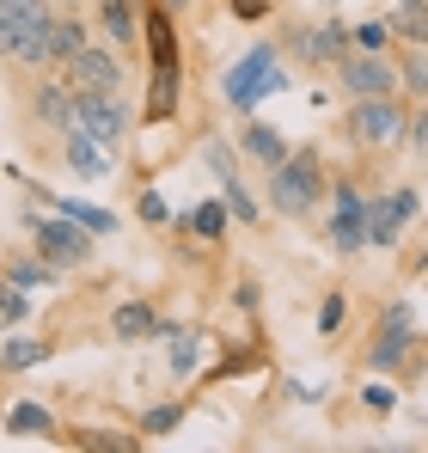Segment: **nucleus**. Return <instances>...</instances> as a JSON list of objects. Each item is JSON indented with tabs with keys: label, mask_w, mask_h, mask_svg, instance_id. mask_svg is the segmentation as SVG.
<instances>
[{
	"label": "nucleus",
	"mask_w": 428,
	"mask_h": 453,
	"mask_svg": "<svg viewBox=\"0 0 428 453\" xmlns=\"http://www.w3.org/2000/svg\"><path fill=\"white\" fill-rule=\"evenodd\" d=\"M325 239H331V251H337V257H355L361 245H373V239H367V196H361L349 178H337V190H331Z\"/></svg>",
	"instance_id": "9"
},
{
	"label": "nucleus",
	"mask_w": 428,
	"mask_h": 453,
	"mask_svg": "<svg viewBox=\"0 0 428 453\" xmlns=\"http://www.w3.org/2000/svg\"><path fill=\"white\" fill-rule=\"evenodd\" d=\"M56 6H80V0H56Z\"/></svg>",
	"instance_id": "37"
},
{
	"label": "nucleus",
	"mask_w": 428,
	"mask_h": 453,
	"mask_svg": "<svg viewBox=\"0 0 428 453\" xmlns=\"http://www.w3.org/2000/svg\"><path fill=\"white\" fill-rule=\"evenodd\" d=\"M392 25H398V37H404V43H423V50H428V0H404Z\"/></svg>",
	"instance_id": "28"
},
{
	"label": "nucleus",
	"mask_w": 428,
	"mask_h": 453,
	"mask_svg": "<svg viewBox=\"0 0 428 453\" xmlns=\"http://www.w3.org/2000/svg\"><path fill=\"white\" fill-rule=\"evenodd\" d=\"M404 135H410V111L398 104V92L392 98H355L343 111V142L361 153H386V148H398Z\"/></svg>",
	"instance_id": "4"
},
{
	"label": "nucleus",
	"mask_w": 428,
	"mask_h": 453,
	"mask_svg": "<svg viewBox=\"0 0 428 453\" xmlns=\"http://www.w3.org/2000/svg\"><path fill=\"white\" fill-rule=\"evenodd\" d=\"M178 423H184V404L172 398V404H147V411H141V423H135V429H141L147 441H165V435H172Z\"/></svg>",
	"instance_id": "27"
},
{
	"label": "nucleus",
	"mask_w": 428,
	"mask_h": 453,
	"mask_svg": "<svg viewBox=\"0 0 428 453\" xmlns=\"http://www.w3.org/2000/svg\"><path fill=\"white\" fill-rule=\"evenodd\" d=\"M159 337H165V356H172V374L178 380H190L203 368V331H196V325H172V319H165Z\"/></svg>",
	"instance_id": "21"
},
{
	"label": "nucleus",
	"mask_w": 428,
	"mask_h": 453,
	"mask_svg": "<svg viewBox=\"0 0 428 453\" xmlns=\"http://www.w3.org/2000/svg\"><path fill=\"white\" fill-rule=\"evenodd\" d=\"M43 6H56V0H0V12H43Z\"/></svg>",
	"instance_id": "35"
},
{
	"label": "nucleus",
	"mask_w": 428,
	"mask_h": 453,
	"mask_svg": "<svg viewBox=\"0 0 428 453\" xmlns=\"http://www.w3.org/2000/svg\"><path fill=\"white\" fill-rule=\"evenodd\" d=\"M86 43H92V31H86L73 12H62V19H56V68H68V62L80 56V50H86Z\"/></svg>",
	"instance_id": "26"
},
{
	"label": "nucleus",
	"mask_w": 428,
	"mask_h": 453,
	"mask_svg": "<svg viewBox=\"0 0 428 453\" xmlns=\"http://www.w3.org/2000/svg\"><path fill=\"white\" fill-rule=\"evenodd\" d=\"M117 56L123 50H111V43H86L62 74L73 80V92H123V62Z\"/></svg>",
	"instance_id": "12"
},
{
	"label": "nucleus",
	"mask_w": 428,
	"mask_h": 453,
	"mask_svg": "<svg viewBox=\"0 0 428 453\" xmlns=\"http://www.w3.org/2000/svg\"><path fill=\"white\" fill-rule=\"evenodd\" d=\"M147 104H141V123H165L178 111V86H184V68H178V31H172V12L165 0H147Z\"/></svg>",
	"instance_id": "1"
},
{
	"label": "nucleus",
	"mask_w": 428,
	"mask_h": 453,
	"mask_svg": "<svg viewBox=\"0 0 428 453\" xmlns=\"http://www.w3.org/2000/svg\"><path fill=\"white\" fill-rule=\"evenodd\" d=\"M50 356H56V343H50V337H25V331H6V343H0V368H6V374L43 368Z\"/></svg>",
	"instance_id": "22"
},
{
	"label": "nucleus",
	"mask_w": 428,
	"mask_h": 453,
	"mask_svg": "<svg viewBox=\"0 0 428 453\" xmlns=\"http://www.w3.org/2000/svg\"><path fill=\"white\" fill-rule=\"evenodd\" d=\"M325 196H331V178H325V159H318V148H294L282 165H270L264 203H270L276 215L300 221V215H312Z\"/></svg>",
	"instance_id": "2"
},
{
	"label": "nucleus",
	"mask_w": 428,
	"mask_h": 453,
	"mask_svg": "<svg viewBox=\"0 0 428 453\" xmlns=\"http://www.w3.org/2000/svg\"><path fill=\"white\" fill-rule=\"evenodd\" d=\"M398 6H404V0H398Z\"/></svg>",
	"instance_id": "40"
},
{
	"label": "nucleus",
	"mask_w": 428,
	"mask_h": 453,
	"mask_svg": "<svg viewBox=\"0 0 428 453\" xmlns=\"http://www.w3.org/2000/svg\"><path fill=\"white\" fill-rule=\"evenodd\" d=\"M6 435L12 441H43V435H56V411L37 404V398H12L6 404Z\"/></svg>",
	"instance_id": "20"
},
{
	"label": "nucleus",
	"mask_w": 428,
	"mask_h": 453,
	"mask_svg": "<svg viewBox=\"0 0 428 453\" xmlns=\"http://www.w3.org/2000/svg\"><path fill=\"white\" fill-rule=\"evenodd\" d=\"M37 196H43V209H62V215H73L80 226H92L98 239L117 233V215H111V209H92V203H80V196H50V190H37Z\"/></svg>",
	"instance_id": "24"
},
{
	"label": "nucleus",
	"mask_w": 428,
	"mask_h": 453,
	"mask_svg": "<svg viewBox=\"0 0 428 453\" xmlns=\"http://www.w3.org/2000/svg\"><path fill=\"white\" fill-rule=\"evenodd\" d=\"M203 159H209V172L220 178V196H226V209L239 215V226H264V203L251 196V184L239 178V165H233V153L220 148V142H209L203 148Z\"/></svg>",
	"instance_id": "13"
},
{
	"label": "nucleus",
	"mask_w": 428,
	"mask_h": 453,
	"mask_svg": "<svg viewBox=\"0 0 428 453\" xmlns=\"http://www.w3.org/2000/svg\"><path fill=\"white\" fill-rule=\"evenodd\" d=\"M349 50H355V31H343L337 19H325V25H294V31H287V56L306 62V68H337Z\"/></svg>",
	"instance_id": "11"
},
{
	"label": "nucleus",
	"mask_w": 428,
	"mask_h": 453,
	"mask_svg": "<svg viewBox=\"0 0 428 453\" xmlns=\"http://www.w3.org/2000/svg\"><path fill=\"white\" fill-rule=\"evenodd\" d=\"M398 74H404V92H410L417 104H428V50L423 43H410V50L398 56Z\"/></svg>",
	"instance_id": "25"
},
{
	"label": "nucleus",
	"mask_w": 428,
	"mask_h": 453,
	"mask_svg": "<svg viewBox=\"0 0 428 453\" xmlns=\"http://www.w3.org/2000/svg\"><path fill=\"white\" fill-rule=\"evenodd\" d=\"M349 325V295H325L318 301V337H343Z\"/></svg>",
	"instance_id": "31"
},
{
	"label": "nucleus",
	"mask_w": 428,
	"mask_h": 453,
	"mask_svg": "<svg viewBox=\"0 0 428 453\" xmlns=\"http://www.w3.org/2000/svg\"><path fill=\"white\" fill-rule=\"evenodd\" d=\"M25 319H31V288L6 282V288H0V325H6V331H19Z\"/></svg>",
	"instance_id": "30"
},
{
	"label": "nucleus",
	"mask_w": 428,
	"mask_h": 453,
	"mask_svg": "<svg viewBox=\"0 0 428 453\" xmlns=\"http://www.w3.org/2000/svg\"><path fill=\"white\" fill-rule=\"evenodd\" d=\"M337 86L349 98H392L404 92V74H398V56H373V50H349L337 62Z\"/></svg>",
	"instance_id": "7"
},
{
	"label": "nucleus",
	"mask_w": 428,
	"mask_h": 453,
	"mask_svg": "<svg viewBox=\"0 0 428 453\" xmlns=\"http://www.w3.org/2000/svg\"><path fill=\"white\" fill-rule=\"evenodd\" d=\"M410 349H417V312L398 301V306H386L379 337L367 343V368H373V374H398V368L410 362Z\"/></svg>",
	"instance_id": "10"
},
{
	"label": "nucleus",
	"mask_w": 428,
	"mask_h": 453,
	"mask_svg": "<svg viewBox=\"0 0 428 453\" xmlns=\"http://www.w3.org/2000/svg\"><path fill=\"white\" fill-rule=\"evenodd\" d=\"M239 153H251L257 165H282L294 148H287V135L276 129V123H264V117H245V123H239Z\"/></svg>",
	"instance_id": "17"
},
{
	"label": "nucleus",
	"mask_w": 428,
	"mask_h": 453,
	"mask_svg": "<svg viewBox=\"0 0 428 453\" xmlns=\"http://www.w3.org/2000/svg\"><path fill=\"white\" fill-rule=\"evenodd\" d=\"M135 6H147V0H135Z\"/></svg>",
	"instance_id": "39"
},
{
	"label": "nucleus",
	"mask_w": 428,
	"mask_h": 453,
	"mask_svg": "<svg viewBox=\"0 0 428 453\" xmlns=\"http://www.w3.org/2000/svg\"><path fill=\"white\" fill-rule=\"evenodd\" d=\"M404 142H410V153H417V159H428V104L410 117V135H404Z\"/></svg>",
	"instance_id": "33"
},
{
	"label": "nucleus",
	"mask_w": 428,
	"mask_h": 453,
	"mask_svg": "<svg viewBox=\"0 0 428 453\" xmlns=\"http://www.w3.org/2000/svg\"><path fill=\"white\" fill-rule=\"evenodd\" d=\"M135 209H141V215H147L153 226H165V221H172V209H165V196H159V190H141V203H135Z\"/></svg>",
	"instance_id": "34"
},
{
	"label": "nucleus",
	"mask_w": 428,
	"mask_h": 453,
	"mask_svg": "<svg viewBox=\"0 0 428 453\" xmlns=\"http://www.w3.org/2000/svg\"><path fill=\"white\" fill-rule=\"evenodd\" d=\"M62 159H68V172L80 184H104L111 165H117V148H104V142L86 135V129H68V135H62Z\"/></svg>",
	"instance_id": "15"
},
{
	"label": "nucleus",
	"mask_w": 428,
	"mask_h": 453,
	"mask_svg": "<svg viewBox=\"0 0 428 453\" xmlns=\"http://www.w3.org/2000/svg\"><path fill=\"white\" fill-rule=\"evenodd\" d=\"M92 226H80L73 215H37L31 221V251H43L50 264H62V270H80V264H92Z\"/></svg>",
	"instance_id": "5"
},
{
	"label": "nucleus",
	"mask_w": 428,
	"mask_h": 453,
	"mask_svg": "<svg viewBox=\"0 0 428 453\" xmlns=\"http://www.w3.org/2000/svg\"><path fill=\"white\" fill-rule=\"evenodd\" d=\"M392 37H398L392 19H361L355 25V50H373V56H392Z\"/></svg>",
	"instance_id": "29"
},
{
	"label": "nucleus",
	"mask_w": 428,
	"mask_h": 453,
	"mask_svg": "<svg viewBox=\"0 0 428 453\" xmlns=\"http://www.w3.org/2000/svg\"><path fill=\"white\" fill-rule=\"evenodd\" d=\"M423 270H428V251H423Z\"/></svg>",
	"instance_id": "38"
},
{
	"label": "nucleus",
	"mask_w": 428,
	"mask_h": 453,
	"mask_svg": "<svg viewBox=\"0 0 428 453\" xmlns=\"http://www.w3.org/2000/svg\"><path fill=\"white\" fill-rule=\"evenodd\" d=\"M165 331V319L153 312V301H123L111 312V337L117 343H147V337H159Z\"/></svg>",
	"instance_id": "18"
},
{
	"label": "nucleus",
	"mask_w": 428,
	"mask_h": 453,
	"mask_svg": "<svg viewBox=\"0 0 428 453\" xmlns=\"http://www.w3.org/2000/svg\"><path fill=\"white\" fill-rule=\"evenodd\" d=\"M6 282H19V288H31V295H50V288L62 282V264H50L43 251H12V257H6Z\"/></svg>",
	"instance_id": "19"
},
{
	"label": "nucleus",
	"mask_w": 428,
	"mask_h": 453,
	"mask_svg": "<svg viewBox=\"0 0 428 453\" xmlns=\"http://www.w3.org/2000/svg\"><path fill=\"white\" fill-rule=\"evenodd\" d=\"M184 226H190L203 245H220V239H226V226H233V209H226V196H214V203H196V209L184 215Z\"/></svg>",
	"instance_id": "23"
},
{
	"label": "nucleus",
	"mask_w": 428,
	"mask_h": 453,
	"mask_svg": "<svg viewBox=\"0 0 428 453\" xmlns=\"http://www.w3.org/2000/svg\"><path fill=\"white\" fill-rule=\"evenodd\" d=\"M417 215H423V196H417L410 184H392V190L367 196V239H373L379 251H392V245H404V233H410Z\"/></svg>",
	"instance_id": "6"
},
{
	"label": "nucleus",
	"mask_w": 428,
	"mask_h": 453,
	"mask_svg": "<svg viewBox=\"0 0 428 453\" xmlns=\"http://www.w3.org/2000/svg\"><path fill=\"white\" fill-rule=\"evenodd\" d=\"M129 123H135V111L123 104V92H73V129L98 135L104 148H123Z\"/></svg>",
	"instance_id": "8"
},
{
	"label": "nucleus",
	"mask_w": 428,
	"mask_h": 453,
	"mask_svg": "<svg viewBox=\"0 0 428 453\" xmlns=\"http://www.w3.org/2000/svg\"><path fill=\"white\" fill-rule=\"evenodd\" d=\"M287 86V74H282V56H276V43H251L226 74H220V98L239 111V117H251L264 98H276Z\"/></svg>",
	"instance_id": "3"
},
{
	"label": "nucleus",
	"mask_w": 428,
	"mask_h": 453,
	"mask_svg": "<svg viewBox=\"0 0 428 453\" xmlns=\"http://www.w3.org/2000/svg\"><path fill=\"white\" fill-rule=\"evenodd\" d=\"M31 117H37L50 135H68L73 129V80L56 74V68H43L37 86H31Z\"/></svg>",
	"instance_id": "14"
},
{
	"label": "nucleus",
	"mask_w": 428,
	"mask_h": 453,
	"mask_svg": "<svg viewBox=\"0 0 428 453\" xmlns=\"http://www.w3.org/2000/svg\"><path fill=\"white\" fill-rule=\"evenodd\" d=\"M165 6H190V0H165Z\"/></svg>",
	"instance_id": "36"
},
{
	"label": "nucleus",
	"mask_w": 428,
	"mask_h": 453,
	"mask_svg": "<svg viewBox=\"0 0 428 453\" xmlns=\"http://www.w3.org/2000/svg\"><path fill=\"white\" fill-rule=\"evenodd\" d=\"M361 404H367L373 417H392V411H398V392L379 386V380H367V386H361Z\"/></svg>",
	"instance_id": "32"
},
{
	"label": "nucleus",
	"mask_w": 428,
	"mask_h": 453,
	"mask_svg": "<svg viewBox=\"0 0 428 453\" xmlns=\"http://www.w3.org/2000/svg\"><path fill=\"white\" fill-rule=\"evenodd\" d=\"M98 31H104V43L111 50H135V43H147V6H135V0H98Z\"/></svg>",
	"instance_id": "16"
}]
</instances>
